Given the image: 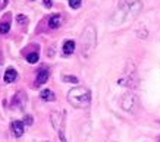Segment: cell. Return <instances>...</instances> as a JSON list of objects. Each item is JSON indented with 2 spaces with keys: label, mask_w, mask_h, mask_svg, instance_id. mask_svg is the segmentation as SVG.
Here are the masks:
<instances>
[{
  "label": "cell",
  "mask_w": 160,
  "mask_h": 142,
  "mask_svg": "<svg viewBox=\"0 0 160 142\" xmlns=\"http://www.w3.org/2000/svg\"><path fill=\"white\" fill-rule=\"evenodd\" d=\"M96 47V30L91 25L85 28L81 38V49H82V56H90L91 51Z\"/></svg>",
  "instance_id": "7a4b0ae2"
},
{
  "label": "cell",
  "mask_w": 160,
  "mask_h": 142,
  "mask_svg": "<svg viewBox=\"0 0 160 142\" xmlns=\"http://www.w3.org/2000/svg\"><path fill=\"white\" fill-rule=\"evenodd\" d=\"M50 76V72L47 70V69H41L38 73H37V79H35V85L38 87V85H41V83L47 82V79H49Z\"/></svg>",
  "instance_id": "8992f818"
},
{
  "label": "cell",
  "mask_w": 160,
  "mask_h": 142,
  "mask_svg": "<svg viewBox=\"0 0 160 142\" xmlns=\"http://www.w3.org/2000/svg\"><path fill=\"white\" fill-rule=\"evenodd\" d=\"M68 101L69 104H72L77 108H84L87 107L90 101H91V94L87 88L82 87H75L68 92Z\"/></svg>",
  "instance_id": "6da1fadb"
},
{
  "label": "cell",
  "mask_w": 160,
  "mask_h": 142,
  "mask_svg": "<svg viewBox=\"0 0 160 142\" xmlns=\"http://www.w3.org/2000/svg\"><path fill=\"white\" fill-rule=\"evenodd\" d=\"M44 5L47 6V7H50V6H52V3H50V0H44Z\"/></svg>",
  "instance_id": "e0dca14e"
},
{
  "label": "cell",
  "mask_w": 160,
  "mask_h": 142,
  "mask_svg": "<svg viewBox=\"0 0 160 142\" xmlns=\"http://www.w3.org/2000/svg\"><path fill=\"white\" fill-rule=\"evenodd\" d=\"M9 30H10L9 22H3V24H0V32H2V34H6V32H9Z\"/></svg>",
  "instance_id": "7c38bea8"
},
{
  "label": "cell",
  "mask_w": 160,
  "mask_h": 142,
  "mask_svg": "<svg viewBox=\"0 0 160 142\" xmlns=\"http://www.w3.org/2000/svg\"><path fill=\"white\" fill-rule=\"evenodd\" d=\"M40 97H41V100H44V101H54V92L52 91V89H43L41 91V94H40Z\"/></svg>",
  "instance_id": "9c48e42d"
},
{
  "label": "cell",
  "mask_w": 160,
  "mask_h": 142,
  "mask_svg": "<svg viewBox=\"0 0 160 142\" xmlns=\"http://www.w3.org/2000/svg\"><path fill=\"white\" fill-rule=\"evenodd\" d=\"M16 19H18V22H19V24H25V22H27V16H24V15H18V18H16Z\"/></svg>",
  "instance_id": "9a60e30c"
},
{
  "label": "cell",
  "mask_w": 160,
  "mask_h": 142,
  "mask_svg": "<svg viewBox=\"0 0 160 142\" xmlns=\"http://www.w3.org/2000/svg\"><path fill=\"white\" fill-rule=\"evenodd\" d=\"M32 123V117L31 116H27V125H31Z\"/></svg>",
  "instance_id": "2e32d148"
},
{
  "label": "cell",
  "mask_w": 160,
  "mask_h": 142,
  "mask_svg": "<svg viewBox=\"0 0 160 142\" xmlns=\"http://www.w3.org/2000/svg\"><path fill=\"white\" fill-rule=\"evenodd\" d=\"M63 81H66V82H73V83H77V82H78V78H75V76H63Z\"/></svg>",
  "instance_id": "5bb4252c"
},
{
  "label": "cell",
  "mask_w": 160,
  "mask_h": 142,
  "mask_svg": "<svg viewBox=\"0 0 160 142\" xmlns=\"http://www.w3.org/2000/svg\"><path fill=\"white\" fill-rule=\"evenodd\" d=\"M73 50H75V43H73L72 40L65 41V44H63V53L65 54H72Z\"/></svg>",
  "instance_id": "30bf717a"
},
{
  "label": "cell",
  "mask_w": 160,
  "mask_h": 142,
  "mask_svg": "<svg viewBox=\"0 0 160 142\" xmlns=\"http://www.w3.org/2000/svg\"><path fill=\"white\" fill-rule=\"evenodd\" d=\"M16 76H18L16 70H15V69H12V68H9L5 72V75H3V81H5L6 83H10V82H13L15 79H16Z\"/></svg>",
  "instance_id": "52a82bcc"
},
{
  "label": "cell",
  "mask_w": 160,
  "mask_h": 142,
  "mask_svg": "<svg viewBox=\"0 0 160 142\" xmlns=\"http://www.w3.org/2000/svg\"><path fill=\"white\" fill-rule=\"evenodd\" d=\"M0 66H2V62H0Z\"/></svg>",
  "instance_id": "ac0fdd59"
},
{
  "label": "cell",
  "mask_w": 160,
  "mask_h": 142,
  "mask_svg": "<svg viewBox=\"0 0 160 142\" xmlns=\"http://www.w3.org/2000/svg\"><path fill=\"white\" fill-rule=\"evenodd\" d=\"M60 24H62V16L60 15H52V18L49 19V26L52 28V30H58L59 26H60Z\"/></svg>",
  "instance_id": "ba28073f"
},
{
  "label": "cell",
  "mask_w": 160,
  "mask_h": 142,
  "mask_svg": "<svg viewBox=\"0 0 160 142\" xmlns=\"http://www.w3.org/2000/svg\"><path fill=\"white\" fill-rule=\"evenodd\" d=\"M122 108L123 110H126V111H132L134 110V106H135V95L132 92H128L125 94L123 97H122Z\"/></svg>",
  "instance_id": "277c9868"
},
{
  "label": "cell",
  "mask_w": 160,
  "mask_h": 142,
  "mask_svg": "<svg viewBox=\"0 0 160 142\" xmlns=\"http://www.w3.org/2000/svg\"><path fill=\"white\" fill-rule=\"evenodd\" d=\"M81 2H82V0H69V6H71L72 9H78V7L81 6Z\"/></svg>",
  "instance_id": "4fadbf2b"
},
{
  "label": "cell",
  "mask_w": 160,
  "mask_h": 142,
  "mask_svg": "<svg viewBox=\"0 0 160 142\" xmlns=\"http://www.w3.org/2000/svg\"><path fill=\"white\" fill-rule=\"evenodd\" d=\"M50 119H52L53 127L58 130V135H59V138H60V141L66 142V138H65V116H63V113L53 111L50 114Z\"/></svg>",
  "instance_id": "3957f363"
},
{
  "label": "cell",
  "mask_w": 160,
  "mask_h": 142,
  "mask_svg": "<svg viewBox=\"0 0 160 142\" xmlns=\"http://www.w3.org/2000/svg\"><path fill=\"white\" fill-rule=\"evenodd\" d=\"M38 53H29L27 56V60H28V63H37L38 62Z\"/></svg>",
  "instance_id": "8fae6325"
},
{
  "label": "cell",
  "mask_w": 160,
  "mask_h": 142,
  "mask_svg": "<svg viewBox=\"0 0 160 142\" xmlns=\"http://www.w3.org/2000/svg\"><path fill=\"white\" fill-rule=\"evenodd\" d=\"M10 130H12V133H13L16 138L22 136V133H24V123L21 122V120H15V122H12V125H10Z\"/></svg>",
  "instance_id": "5b68a950"
}]
</instances>
